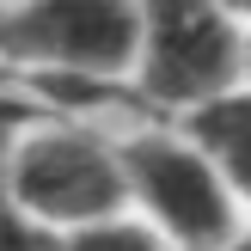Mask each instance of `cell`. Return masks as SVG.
Instances as JSON below:
<instances>
[{
  "instance_id": "cell-2",
  "label": "cell",
  "mask_w": 251,
  "mask_h": 251,
  "mask_svg": "<svg viewBox=\"0 0 251 251\" xmlns=\"http://www.w3.org/2000/svg\"><path fill=\"white\" fill-rule=\"evenodd\" d=\"M123 166H129V190L172 245L208 251L233 239V184L202 147L172 135H135L123 147Z\"/></svg>"
},
{
  "instance_id": "cell-7",
  "label": "cell",
  "mask_w": 251,
  "mask_h": 251,
  "mask_svg": "<svg viewBox=\"0 0 251 251\" xmlns=\"http://www.w3.org/2000/svg\"><path fill=\"white\" fill-rule=\"evenodd\" d=\"M12 147H19V104H0V227L12 215H25L12 202Z\"/></svg>"
},
{
  "instance_id": "cell-5",
  "label": "cell",
  "mask_w": 251,
  "mask_h": 251,
  "mask_svg": "<svg viewBox=\"0 0 251 251\" xmlns=\"http://www.w3.org/2000/svg\"><path fill=\"white\" fill-rule=\"evenodd\" d=\"M196 147L221 166V178L251 196V92H221L196 110Z\"/></svg>"
},
{
  "instance_id": "cell-6",
  "label": "cell",
  "mask_w": 251,
  "mask_h": 251,
  "mask_svg": "<svg viewBox=\"0 0 251 251\" xmlns=\"http://www.w3.org/2000/svg\"><path fill=\"white\" fill-rule=\"evenodd\" d=\"M61 251H166V233L147 227V221H92V227H74L68 239H61Z\"/></svg>"
},
{
  "instance_id": "cell-8",
  "label": "cell",
  "mask_w": 251,
  "mask_h": 251,
  "mask_svg": "<svg viewBox=\"0 0 251 251\" xmlns=\"http://www.w3.org/2000/svg\"><path fill=\"white\" fill-rule=\"evenodd\" d=\"M227 251H251V233H239V239H233V245H227Z\"/></svg>"
},
{
  "instance_id": "cell-9",
  "label": "cell",
  "mask_w": 251,
  "mask_h": 251,
  "mask_svg": "<svg viewBox=\"0 0 251 251\" xmlns=\"http://www.w3.org/2000/svg\"><path fill=\"white\" fill-rule=\"evenodd\" d=\"M239 6H251V0H239Z\"/></svg>"
},
{
  "instance_id": "cell-1",
  "label": "cell",
  "mask_w": 251,
  "mask_h": 251,
  "mask_svg": "<svg viewBox=\"0 0 251 251\" xmlns=\"http://www.w3.org/2000/svg\"><path fill=\"white\" fill-rule=\"evenodd\" d=\"M129 196V166L98 135L37 129L12 147V202L37 227H92L110 221Z\"/></svg>"
},
{
  "instance_id": "cell-3",
  "label": "cell",
  "mask_w": 251,
  "mask_h": 251,
  "mask_svg": "<svg viewBox=\"0 0 251 251\" xmlns=\"http://www.w3.org/2000/svg\"><path fill=\"white\" fill-rule=\"evenodd\" d=\"M135 0H25L0 19V49L74 74H117L135 55Z\"/></svg>"
},
{
  "instance_id": "cell-4",
  "label": "cell",
  "mask_w": 251,
  "mask_h": 251,
  "mask_svg": "<svg viewBox=\"0 0 251 251\" xmlns=\"http://www.w3.org/2000/svg\"><path fill=\"white\" fill-rule=\"evenodd\" d=\"M147 6V92L208 104L233 80V31L215 0H141Z\"/></svg>"
}]
</instances>
